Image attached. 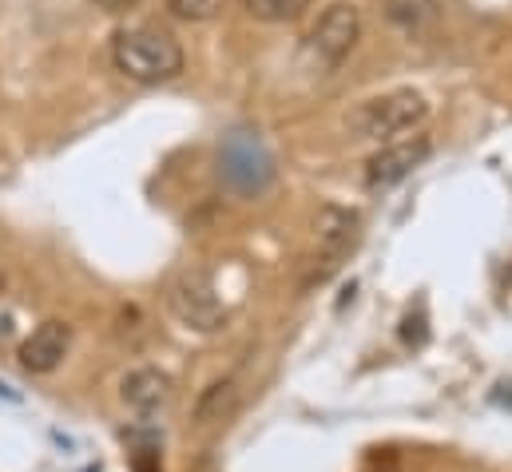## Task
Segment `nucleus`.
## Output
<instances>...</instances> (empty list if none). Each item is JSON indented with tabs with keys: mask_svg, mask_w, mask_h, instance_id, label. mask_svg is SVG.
I'll use <instances>...</instances> for the list:
<instances>
[{
	"mask_svg": "<svg viewBox=\"0 0 512 472\" xmlns=\"http://www.w3.org/2000/svg\"><path fill=\"white\" fill-rule=\"evenodd\" d=\"M183 44L163 24H128L112 36V64L135 84H163L183 72Z\"/></svg>",
	"mask_w": 512,
	"mask_h": 472,
	"instance_id": "obj_1",
	"label": "nucleus"
},
{
	"mask_svg": "<svg viewBox=\"0 0 512 472\" xmlns=\"http://www.w3.org/2000/svg\"><path fill=\"white\" fill-rule=\"evenodd\" d=\"M429 119V100L413 88H393L382 96L362 100L350 116H346V131L358 139H378V143H393L413 135L421 123Z\"/></svg>",
	"mask_w": 512,
	"mask_h": 472,
	"instance_id": "obj_2",
	"label": "nucleus"
},
{
	"mask_svg": "<svg viewBox=\"0 0 512 472\" xmlns=\"http://www.w3.org/2000/svg\"><path fill=\"white\" fill-rule=\"evenodd\" d=\"M362 40V8L354 0H334L306 32V56L318 68H338Z\"/></svg>",
	"mask_w": 512,
	"mask_h": 472,
	"instance_id": "obj_3",
	"label": "nucleus"
},
{
	"mask_svg": "<svg viewBox=\"0 0 512 472\" xmlns=\"http://www.w3.org/2000/svg\"><path fill=\"white\" fill-rule=\"evenodd\" d=\"M167 306L195 334H219L227 326V306H223L211 274H203V270L179 274L171 282V290H167Z\"/></svg>",
	"mask_w": 512,
	"mask_h": 472,
	"instance_id": "obj_4",
	"label": "nucleus"
},
{
	"mask_svg": "<svg viewBox=\"0 0 512 472\" xmlns=\"http://www.w3.org/2000/svg\"><path fill=\"white\" fill-rule=\"evenodd\" d=\"M358 238H362V215L350 211V207L326 203L314 215V242H318V250H314V274H310V282H326L346 262V254L358 246Z\"/></svg>",
	"mask_w": 512,
	"mask_h": 472,
	"instance_id": "obj_5",
	"label": "nucleus"
},
{
	"mask_svg": "<svg viewBox=\"0 0 512 472\" xmlns=\"http://www.w3.org/2000/svg\"><path fill=\"white\" fill-rule=\"evenodd\" d=\"M219 171L235 191L258 195L274 179V155L255 131H231L219 147Z\"/></svg>",
	"mask_w": 512,
	"mask_h": 472,
	"instance_id": "obj_6",
	"label": "nucleus"
},
{
	"mask_svg": "<svg viewBox=\"0 0 512 472\" xmlns=\"http://www.w3.org/2000/svg\"><path fill=\"white\" fill-rule=\"evenodd\" d=\"M433 143L425 135H405V139H393V143H382L366 167H362V187L366 191H389L397 183H405L425 159H429Z\"/></svg>",
	"mask_w": 512,
	"mask_h": 472,
	"instance_id": "obj_7",
	"label": "nucleus"
},
{
	"mask_svg": "<svg viewBox=\"0 0 512 472\" xmlns=\"http://www.w3.org/2000/svg\"><path fill=\"white\" fill-rule=\"evenodd\" d=\"M72 350V326L60 318L40 322L24 342H20V369L24 373H52Z\"/></svg>",
	"mask_w": 512,
	"mask_h": 472,
	"instance_id": "obj_8",
	"label": "nucleus"
},
{
	"mask_svg": "<svg viewBox=\"0 0 512 472\" xmlns=\"http://www.w3.org/2000/svg\"><path fill=\"white\" fill-rule=\"evenodd\" d=\"M120 397H124V405L135 409L139 417H151V413H159V409L167 405V397H171V377L159 373V369H151V365L131 369L128 377L120 381Z\"/></svg>",
	"mask_w": 512,
	"mask_h": 472,
	"instance_id": "obj_9",
	"label": "nucleus"
},
{
	"mask_svg": "<svg viewBox=\"0 0 512 472\" xmlns=\"http://www.w3.org/2000/svg\"><path fill=\"white\" fill-rule=\"evenodd\" d=\"M235 409H239V381L235 377H223V381H215V385L203 389V397L195 405V421L199 425H223V421L235 417Z\"/></svg>",
	"mask_w": 512,
	"mask_h": 472,
	"instance_id": "obj_10",
	"label": "nucleus"
},
{
	"mask_svg": "<svg viewBox=\"0 0 512 472\" xmlns=\"http://www.w3.org/2000/svg\"><path fill=\"white\" fill-rule=\"evenodd\" d=\"M239 8L262 24H290L310 8V0H239Z\"/></svg>",
	"mask_w": 512,
	"mask_h": 472,
	"instance_id": "obj_11",
	"label": "nucleus"
},
{
	"mask_svg": "<svg viewBox=\"0 0 512 472\" xmlns=\"http://www.w3.org/2000/svg\"><path fill=\"white\" fill-rule=\"evenodd\" d=\"M223 8V0H167V12L175 20H187V24H203V20H215Z\"/></svg>",
	"mask_w": 512,
	"mask_h": 472,
	"instance_id": "obj_12",
	"label": "nucleus"
},
{
	"mask_svg": "<svg viewBox=\"0 0 512 472\" xmlns=\"http://www.w3.org/2000/svg\"><path fill=\"white\" fill-rule=\"evenodd\" d=\"M92 4H100V8H108V12H128L139 0H92Z\"/></svg>",
	"mask_w": 512,
	"mask_h": 472,
	"instance_id": "obj_13",
	"label": "nucleus"
}]
</instances>
